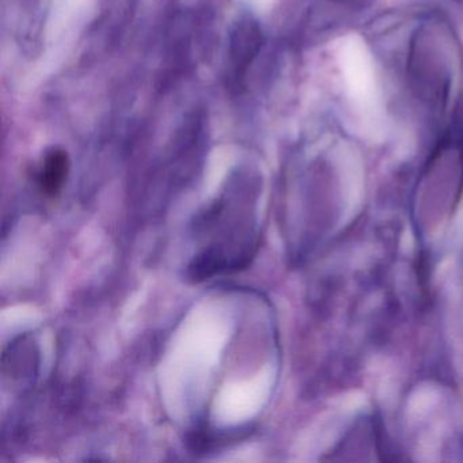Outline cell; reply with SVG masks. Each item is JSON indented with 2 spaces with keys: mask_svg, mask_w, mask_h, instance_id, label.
<instances>
[{
  "mask_svg": "<svg viewBox=\"0 0 463 463\" xmlns=\"http://www.w3.org/2000/svg\"><path fill=\"white\" fill-rule=\"evenodd\" d=\"M261 44L259 26L250 20L240 21L232 34L230 45V64L235 82H240L250 66Z\"/></svg>",
  "mask_w": 463,
  "mask_h": 463,
  "instance_id": "6da1fadb",
  "label": "cell"
},
{
  "mask_svg": "<svg viewBox=\"0 0 463 463\" xmlns=\"http://www.w3.org/2000/svg\"><path fill=\"white\" fill-rule=\"evenodd\" d=\"M69 172L70 159L66 151L59 148L50 151L43 162L39 181H37L43 194L48 197L58 196L66 184Z\"/></svg>",
  "mask_w": 463,
  "mask_h": 463,
  "instance_id": "7a4b0ae2",
  "label": "cell"
}]
</instances>
